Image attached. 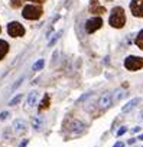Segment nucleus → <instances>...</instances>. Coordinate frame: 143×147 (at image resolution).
Listing matches in <instances>:
<instances>
[{"mask_svg": "<svg viewBox=\"0 0 143 147\" xmlns=\"http://www.w3.org/2000/svg\"><path fill=\"white\" fill-rule=\"evenodd\" d=\"M108 22H110V25H111L113 28H116V29L123 28L124 23H126V13H124L123 7H120V6L113 7V10H111V13H110V20H108Z\"/></svg>", "mask_w": 143, "mask_h": 147, "instance_id": "obj_1", "label": "nucleus"}, {"mask_svg": "<svg viewBox=\"0 0 143 147\" xmlns=\"http://www.w3.org/2000/svg\"><path fill=\"white\" fill-rule=\"evenodd\" d=\"M43 10L41 6H35V5H28L23 7V12H22V16L28 20H36L42 16Z\"/></svg>", "mask_w": 143, "mask_h": 147, "instance_id": "obj_2", "label": "nucleus"}, {"mask_svg": "<svg viewBox=\"0 0 143 147\" xmlns=\"http://www.w3.org/2000/svg\"><path fill=\"white\" fill-rule=\"evenodd\" d=\"M124 66L129 71H139L143 68V58L140 56H127L124 61Z\"/></svg>", "mask_w": 143, "mask_h": 147, "instance_id": "obj_3", "label": "nucleus"}, {"mask_svg": "<svg viewBox=\"0 0 143 147\" xmlns=\"http://www.w3.org/2000/svg\"><path fill=\"white\" fill-rule=\"evenodd\" d=\"M7 33L12 38H20V36L25 35V28L19 22H10L7 25Z\"/></svg>", "mask_w": 143, "mask_h": 147, "instance_id": "obj_4", "label": "nucleus"}, {"mask_svg": "<svg viewBox=\"0 0 143 147\" xmlns=\"http://www.w3.org/2000/svg\"><path fill=\"white\" fill-rule=\"evenodd\" d=\"M103 26V20L101 18H91L85 22V32L87 33H94L97 29H100Z\"/></svg>", "mask_w": 143, "mask_h": 147, "instance_id": "obj_5", "label": "nucleus"}, {"mask_svg": "<svg viewBox=\"0 0 143 147\" xmlns=\"http://www.w3.org/2000/svg\"><path fill=\"white\" fill-rule=\"evenodd\" d=\"M130 10L136 18H143V0H131Z\"/></svg>", "mask_w": 143, "mask_h": 147, "instance_id": "obj_6", "label": "nucleus"}, {"mask_svg": "<svg viewBox=\"0 0 143 147\" xmlns=\"http://www.w3.org/2000/svg\"><path fill=\"white\" fill-rule=\"evenodd\" d=\"M111 102H113V94L107 91V92H104V94L100 97V100H98V107H100L101 110H104V108L110 107Z\"/></svg>", "mask_w": 143, "mask_h": 147, "instance_id": "obj_7", "label": "nucleus"}, {"mask_svg": "<svg viewBox=\"0 0 143 147\" xmlns=\"http://www.w3.org/2000/svg\"><path fill=\"white\" fill-rule=\"evenodd\" d=\"M84 128H85V125L80 120H71L69 124H68V130L71 133H81Z\"/></svg>", "mask_w": 143, "mask_h": 147, "instance_id": "obj_8", "label": "nucleus"}, {"mask_svg": "<svg viewBox=\"0 0 143 147\" xmlns=\"http://www.w3.org/2000/svg\"><path fill=\"white\" fill-rule=\"evenodd\" d=\"M13 127H15L16 134H22V133L26 131V123H25L23 120H16V121L13 123Z\"/></svg>", "mask_w": 143, "mask_h": 147, "instance_id": "obj_9", "label": "nucleus"}, {"mask_svg": "<svg viewBox=\"0 0 143 147\" xmlns=\"http://www.w3.org/2000/svg\"><path fill=\"white\" fill-rule=\"evenodd\" d=\"M9 52V43L3 39H0V61H2Z\"/></svg>", "mask_w": 143, "mask_h": 147, "instance_id": "obj_10", "label": "nucleus"}, {"mask_svg": "<svg viewBox=\"0 0 143 147\" xmlns=\"http://www.w3.org/2000/svg\"><path fill=\"white\" fill-rule=\"evenodd\" d=\"M140 102V98H133V100H130L124 107H123V113H127V111H130V110H133L137 104Z\"/></svg>", "mask_w": 143, "mask_h": 147, "instance_id": "obj_11", "label": "nucleus"}, {"mask_svg": "<svg viewBox=\"0 0 143 147\" xmlns=\"http://www.w3.org/2000/svg\"><path fill=\"white\" fill-rule=\"evenodd\" d=\"M36 100H38V92H36V91H32V92L28 95V101H26L28 107H33V105L36 104Z\"/></svg>", "mask_w": 143, "mask_h": 147, "instance_id": "obj_12", "label": "nucleus"}, {"mask_svg": "<svg viewBox=\"0 0 143 147\" xmlns=\"http://www.w3.org/2000/svg\"><path fill=\"white\" fill-rule=\"evenodd\" d=\"M136 46L139 48V49H143V30H140L139 32V35H137V38H136Z\"/></svg>", "mask_w": 143, "mask_h": 147, "instance_id": "obj_13", "label": "nucleus"}, {"mask_svg": "<svg viewBox=\"0 0 143 147\" xmlns=\"http://www.w3.org/2000/svg\"><path fill=\"white\" fill-rule=\"evenodd\" d=\"M49 107V95L46 94L45 97H43V100H42V104H41V107H39V111H43V110H46Z\"/></svg>", "mask_w": 143, "mask_h": 147, "instance_id": "obj_14", "label": "nucleus"}, {"mask_svg": "<svg viewBox=\"0 0 143 147\" xmlns=\"http://www.w3.org/2000/svg\"><path fill=\"white\" fill-rule=\"evenodd\" d=\"M43 65H45V61H43V59H39V61H36V62L33 63L32 69H33V71H41V69L43 68Z\"/></svg>", "mask_w": 143, "mask_h": 147, "instance_id": "obj_15", "label": "nucleus"}, {"mask_svg": "<svg viewBox=\"0 0 143 147\" xmlns=\"http://www.w3.org/2000/svg\"><path fill=\"white\" fill-rule=\"evenodd\" d=\"M90 12H91V13H96V15H97V13L100 15V13H104L106 9H104V7H100V6H97V7H96V6H91V7H90Z\"/></svg>", "mask_w": 143, "mask_h": 147, "instance_id": "obj_16", "label": "nucleus"}, {"mask_svg": "<svg viewBox=\"0 0 143 147\" xmlns=\"http://www.w3.org/2000/svg\"><path fill=\"white\" fill-rule=\"evenodd\" d=\"M10 6H12L13 9L20 7V6H22V0H12V2H10Z\"/></svg>", "mask_w": 143, "mask_h": 147, "instance_id": "obj_17", "label": "nucleus"}, {"mask_svg": "<svg viewBox=\"0 0 143 147\" xmlns=\"http://www.w3.org/2000/svg\"><path fill=\"white\" fill-rule=\"evenodd\" d=\"M61 33H62V32H58V33H55V35H54V38H52V39L48 42V46H52V45H54V43L58 40V38H59V35H61Z\"/></svg>", "mask_w": 143, "mask_h": 147, "instance_id": "obj_18", "label": "nucleus"}, {"mask_svg": "<svg viewBox=\"0 0 143 147\" xmlns=\"http://www.w3.org/2000/svg\"><path fill=\"white\" fill-rule=\"evenodd\" d=\"M22 100V95H18V97H15L13 100H10V102H9V105H16L19 101Z\"/></svg>", "mask_w": 143, "mask_h": 147, "instance_id": "obj_19", "label": "nucleus"}, {"mask_svg": "<svg viewBox=\"0 0 143 147\" xmlns=\"http://www.w3.org/2000/svg\"><path fill=\"white\" fill-rule=\"evenodd\" d=\"M126 131H127V128H126V127H121V128H120V130L117 131V136L120 137V136H123V134H124Z\"/></svg>", "mask_w": 143, "mask_h": 147, "instance_id": "obj_20", "label": "nucleus"}, {"mask_svg": "<svg viewBox=\"0 0 143 147\" xmlns=\"http://www.w3.org/2000/svg\"><path fill=\"white\" fill-rule=\"evenodd\" d=\"M41 123H42V121H41L39 118H36V120H35V123H33V127H35V128H39V125H41Z\"/></svg>", "mask_w": 143, "mask_h": 147, "instance_id": "obj_21", "label": "nucleus"}, {"mask_svg": "<svg viewBox=\"0 0 143 147\" xmlns=\"http://www.w3.org/2000/svg\"><path fill=\"white\" fill-rule=\"evenodd\" d=\"M7 115H9V113H7V111H3L2 114H0V120H5V118H7Z\"/></svg>", "mask_w": 143, "mask_h": 147, "instance_id": "obj_22", "label": "nucleus"}, {"mask_svg": "<svg viewBox=\"0 0 143 147\" xmlns=\"http://www.w3.org/2000/svg\"><path fill=\"white\" fill-rule=\"evenodd\" d=\"M113 147H124V144H123L121 141H119V143H116V144H114Z\"/></svg>", "mask_w": 143, "mask_h": 147, "instance_id": "obj_23", "label": "nucleus"}, {"mask_svg": "<svg viewBox=\"0 0 143 147\" xmlns=\"http://www.w3.org/2000/svg\"><path fill=\"white\" fill-rule=\"evenodd\" d=\"M29 2H33V3H43L45 0H29Z\"/></svg>", "mask_w": 143, "mask_h": 147, "instance_id": "obj_24", "label": "nucleus"}, {"mask_svg": "<svg viewBox=\"0 0 143 147\" xmlns=\"http://www.w3.org/2000/svg\"><path fill=\"white\" fill-rule=\"evenodd\" d=\"M26 144H28V140H25V141H23V143H22V144H20V146H19V147H25V146H26Z\"/></svg>", "mask_w": 143, "mask_h": 147, "instance_id": "obj_25", "label": "nucleus"}, {"mask_svg": "<svg viewBox=\"0 0 143 147\" xmlns=\"http://www.w3.org/2000/svg\"><path fill=\"white\" fill-rule=\"evenodd\" d=\"M133 131H134V133H137V131H140V127H134V128H133Z\"/></svg>", "mask_w": 143, "mask_h": 147, "instance_id": "obj_26", "label": "nucleus"}, {"mask_svg": "<svg viewBox=\"0 0 143 147\" xmlns=\"http://www.w3.org/2000/svg\"><path fill=\"white\" fill-rule=\"evenodd\" d=\"M134 141H136V140H134V138H130V140H129V144H133V143H134Z\"/></svg>", "mask_w": 143, "mask_h": 147, "instance_id": "obj_27", "label": "nucleus"}, {"mask_svg": "<svg viewBox=\"0 0 143 147\" xmlns=\"http://www.w3.org/2000/svg\"><path fill=\"white\" fill-rule=\"evenodd\" d=\"M97 2H98V0H91V6H94V5H96Z\"/></svg>", "mask_w": 143, "mask_h": 147, "instance_id": "obj_28", "label": "nucleus"}, {"mask_svg": "<svg viewBox=\"0 0 143 147\" xmlns=\"http://www.w3.org/2000/svg\"><path fill=\"white\" fill-rule=\"evenodd\" d=\"M137 138H139V140H142V141H143V134H140V136H139V137H137Z\"/></svg>", "mask_w": 143, "mask_h": 147, "instance_id": "obj_29", "label": "nucleus"}, {"mask_svg": "<svg viewBox=\"0 0 143 147\" xmlns=\"http://www.w3.org/2000/svg\"><path fill=\"white\" fill-rule=\"evenodd\" d=\"M0 32H2V28H0Z\"/></svg>", "mask_w": 143, "mask_h": 147, "instance_id": "obj_30", "label": "nucleus"}]
</instances>
